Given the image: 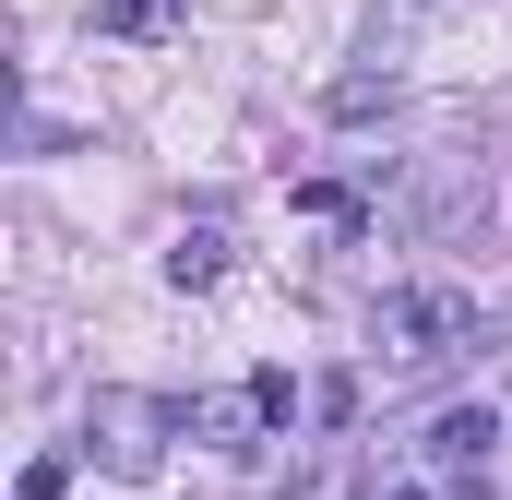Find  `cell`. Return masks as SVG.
I'll return each mask as SVG.
<instances>
[{
  "instance_id": "cell-1",
  "label": "cell",
  "mask_w": 512,
  "mask_h": 500,
  "mask_svg": "<svg viewBox=\"0 0 512 500\" xmlns=\"http://www.w3.org/2000/svg\"><path fill=\"white\" fill-rule=\"evenodd\" d=\"M179 429H191V405H155V393H96V405H84V453H96L108 477H131V489L167 465Z\"/></svg>"
},
{
  "instance_id": "cell-2",
  "label": "cell",
  "mask_w": 512,
  "mask_h": 500,
  "mask_svg": "<svg viewBox=\"0 0 512 500\" xmlns=\"http://www.w3.org/2000/svg\"><path fill=\"white\" fill-rule=\"evenodd\" d=\"M382 346H393V370H441L453 346H477V298L465 286H393L382 298Z\"/></svg>"
},
{
  "instance_id": "cell-3",
  "label": "cell",
  "mask_w": 512,
  "mask_h": 500,
  "mask_svg": "<svg viewBox=\"0 0 512 500\" xmlns=\"http://www.w3.org/2000/svg\"><path fill=\"white\" fill-rule=\"evenodd\" d=\"M227 274V227L203 215V227H179V250H167V286H215Z\"/></svg>"
},
{
  "instance_id": "cell-4",
  "label": "cell",
  "mask_w": 512,
  "mask_h": 500,
  "mask_svg": "<svg viewBox=\"0 0 512 500\" xmlns=\"http://www.w3.org/2000/svg\"><path fill=\"white\" fill-rule=\"evenodd\" d=\"M477 453H489V405H453V417L429 429V465H453V477H465Z\"/></svg>"
},
{
  "instance_id": "cell-5",
  "label": "cell",
  "mask_w": 512,
  "mask_h": 500,
  "mask_svg": "<svg viewBox=\"0 0 512 500\" xmlns=\"http://www.w3.org/2000/svg\"><path fill=\"white\" fill-rule=\"evenodd\" d=\"M370 108H393V60H382V48H370L346 84H334V120H370Z\"/></svg>"
},
{
  "instance_id": "cell-6",
  "label": "cell",
  "mask_w": 512,
  "mask_h": 500,
  "mask_svg": "<svg viewBox=\"0 0 512 500\" xmlns=\"http://www.w3.org/2000/svg\"><path fill=\"white\" fill-rule=\"evenodd\" d=\"M96 24H108V36H179V0H108Z\"/></svg>"
},
{
  "instance_id": "cell-7",
  "label": "cell",
  "mask_w": 512,
  "mask_h": 500,
  "mask_svg": "<svg viewBox=\"0 0 512 500\" xmlns=\"http://www.w3.org/2000/svg\"><path fill=\"white\" fill-rule=\"evenodd\" d=\"M251 405H262V429H286V417H298V381H286V370H262V381H251Z\"/></svg>"
},
{
  "instance_id": "cell-8",
  "label": "cell",
  "mask_w": 512,
  "mask_h": 500,
  "mask_svg": "<svg viewBox=\"0 0 512 500\" xmlns=\"http://www.w3.org/2000/svg\"><path fill=\"white\" fill-rule=\"evenodd\" d=\"M72 489V465H60V453H36V465H24V500H60Z\"/></svg>"
},
{
  "instance_id": "cell-9",
  "label": "cell",
  "mask_w": 512,
  "mask_h": 500,
  "mask_svg": "<svg viewBox=\"0 0 512 500\" xmlns=\"http://www.w3.org/2000/svg\"><path fill=\"white\" fill-rule=\"evenodd\" d=\"M393 500H429V489H393Z\"/></svg>"
}]
</instances>
